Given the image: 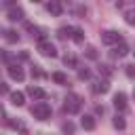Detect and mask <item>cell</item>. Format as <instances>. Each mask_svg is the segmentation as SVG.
<instances>
[{"label": "cell", "instance_id": "obj_1", "mask_svg": "<svg viewBox=\"0 0 135 135\" xmlns=\"http://www.w3.org/2000/svg\"><path fill=\"white\" fill-rule=\"evenodd\" d=\"M80 105H82V99H80L78 95H74V93H70V95L65 97V101H63V110H65L68 114L80 112Z\"/></svg>", "mask_w": 135, "mask_h": 135}, {"label": "cell", "instance_id": "obj_2", "mask_svg": "<svg viewBox=\"0 0 135 135\" xmlns=\"http://www.w3.org/2000/svg\"><path fill=\"white\" fill-rule=\"evenodd\" d=\"M32 116L38 118V120H46V118L51 116V105H49L46 101H38V103H34V108H32Z\"/></svg>", "mask_w": 135, "mask_h": 135}, {"label": "cell", "instance_id": "obj_3", "mask_svg": "<svg viewBox=\"0 0 135 135\" xmlns=\"http://www.w3.org/2000/svg\"><path fill=\"white\" fill-rule=\"evenodd\" d=\"M38 51H40V55H44V57H57V49H55V44L49 42V40H40V42H38Z\"/></svg>", "mask_w": 135, "mask_h": 135}, {"label": "cell", "instance_id": "obj_4", "mask_svg": "<svg viewBox=\"0 0 135 135\" xmlns=\"http://www.w3.org/2000/svg\"><path fill=\"white\" fill-rule=\"evenodd\" d=\"M101 42L103 44H118L120 42V34L118 32H112V30L101 32Z\"/></svg>", "mask_w": 135, "mask_h": 135}, {"label": "cell", "instance_id": "obj_5", "mask_svg": "<svg viewBox=\"0 0 135 135\" xmlns=\"http://www.w3.org/2000/svg\"><path fill=\"white\" fill-rule=\"evenodd\" d=\"M46 11H49L53 17H59V15H61V11H63V6H61V2H57V0H51V2L46 4Z\"/></svg>", "mask_w": 135, "mask_h": 135}, {"label": "cell", "instance_id": "obj_6", "mask_svg": "<svg viewBox=\"0 0 135 135\" xmlns=\"http://www.w3.org/2000/svg\"><path fill=\"white\" fill-rule=\"evenodd\" d=\"M8 76H11L13 80H19V82L25 78V74H23V70H21L19 65H8Z\"/></svg>", "mask_w": 135, "mask_h": 135}, {"label": "cell", "instance_id": "obj_7", "mask_svg": "<svg viewBox=\"0 0 135 135\" xmlns=\"http://www.w3.org/2000/svg\"><path fill=\"white\" fill-rule=\"evenodd\" d=\"M27 95H32V97H34V99H38V101H42V99L46 97L44 89H40V86H36V84H32V86L27 89Z\"/></svg>", "mask_w": 135, "mask_h": 135}, {"label": "cell", "instance_id": "obj_8", "mask_svg": "<svg viewBox=\"0 0 135 135\" xmlns=\"http://www.w3.org/2000/svg\"><path fill=\"white\" fill-rule=\"evenodd\" d=\"M114 108L120 110V112L127 110V95H124V93H116V95H114Z\"/></svg>", "mask_w": 135, "mask_h": 135}, {"label": "cell", "instance_id": "obj_9", "mask_svg": "<svg viewBox=\"0 0 135 135\" xmlns=\"http://www.w3.org/2000/svg\"><path fill=\"white\" fill-rule=\"evenodd\" d=\"M129 53H131V49H129V46H127L124 42L116 44V46H114V51H112V55H114V57H127Z\"/></svg>", "mask_w": 135, "mask_h": 135}, {"label": "cell", "instance_id": "obj_10", "mask_svg": "<svg viewBox=\"0 0 135 135\" xmlns=\"http://www.w3.org/2000/svg\"><path fill=\"white\" fill-rule=\"evenodd\" d=\"M110 91V82L108 80H97L93 82V93H108Z\"/></svg>", "mask_w": 135, "mask_h": 135}, {"label": "cell", "instance_id": "obj_11", "mask_svg": "<svg viewBox=\"0 0 135 135\" xmlns=\"http://www.w3.org/2000/svg\"><path fill=\"white\" fill-rule=\"evenodd\" d=\"M8 19H11V21H19V19H23V8H21V6H13V8L8 11Z\"/></svg>", "mask_w": 135, "mask_h": 135}, {"label": "cell", "instance_id": "obj_12", "mask_svg": "<svg viewBox=\"0 0 135 135\" xmlns=\"http://www.w3.org/2000/svg\"><path fill=\"white\" fill-rule=\"evenodd\" d=\"M11 101H13V105H23L25 103V95L21 91H13L11 93Z\"/></svg>", "mask_w": 135, "mask_h": 135}, {"label": "cell", "instance_id": "obj_13", "mask_svg": "<svg viewBox=\"0 0 135 135\" xmlns=\"http://www.w3.org/2000/svg\"><path fill=\"white\" fill-rule=\"evenodd\" d=\"M80 124H82V129L93 131V129H95V118H93V116H82V118H80Z\"/></svg>", "mask_w": 135, "mask_h": 135}, {"label": "cell", "instance_id": "obj_14", "mask_svg": "<svg viewBox=\"0 0 135 135\" xmlns=\"http://www.w3.org/2000/svg\"><path fill=\"white\" fill-rule=\"evenodd\" d=\"M72 38H74V42H82L84 40V32L80 27H72Z\"/></svg>", "mask_w": 135, "mask_h": 135}, {"label": "cell", "instance_id": "obj_15", "mask_svg": "<svg viewBox=\"0 0 135 135\" xmlns=\"http://www.w3.org/2000/svg\"><path fill=\"white\" fill-rule=\"evenodd\" d=\"M124 21L129 25H135V8H127L124 11Z\"/></svg>", "mask_w": 135, "mask_h": 135}, {"label": "cell", "instance_id": "obj_16", "mask_svg": "<svg viewBox=\"0 0 135 135\" xmlns=\"http://www.w3.org/2000/svg\"><path fill=\"white\" fill-rule=\"evenodd\" d=\"M53 80H55L57 84H65V82H68V78H65L63 72H55V74H53Z\"/></svg>", "mask_w": 135, "mask_h": 135}, {"label": "cell", "instance_id": "obj_17", "mask_svg": "<svg viewBox=\"0 0 135 135\" xmlns=\"http://www.w3.org/2000/svg\"><path fill=\"white\" fill-rule=\"evenodd\" d=\"M112 124H114L116 129H120V131H122V129L127 127V122H124V118H122V116H116V118L112 120Z\"/></svg>", "mask_w": 135, "mask_h": 135}, {"label": "cell", "instance_id": "obj_18", "mask_svg": "<svg viewBox=\"0 0 135 135\" xmlns=\"http://www.w3.org/2000/svg\"><path fill=\"white\" fill-rule=\"evenodd\" d=\"M63 63H65V65H70V68H76V63H78V61H76V57H74V55H65V57H63Z\"/></svg>", "mask_w": 135, "mask_h": 135}, {"label": "cell", "instance_id": "obj_19", "mask_svg": "<svg viewBox=\"0 0 135 135\" xmlns=\"http://www.w3.org/2000/svg\"><path fill=\"white\" fill-rule=\"evenodd\" d=\"M6 40H8V42H17V40H19V34H17L15 30H8V32H6Z\"/></svg>", "mask_w": 135, "mask_h": 135}, {"label": "cell", "instance_id": "obj_20", "mask_svg": "<svg viewBox=\"0 0 135 135\" xmlns=\"http://www.w3.org/2000/svg\"><path fill=\"white\" fill-rule=\"evenodd\" d=\"M68 36H72V27H70V25L59 30V38H68Z\"/></svg>", "mask_w": 135, "mask_h": 135}, {"label": "cell", "instance_id": "obj_21", "mask_svg": "<svg viewBox=\"0 0 135 135\" xmlns=\"http://www.w3.org/2000/svg\"><path fill=\"white\" fill-rule=\"evenodd\" d=\"M25 30H27V32H32V36H34V34H38V32H42V30H38V27H36V25H32V23H25Z\"/></svg>", "mask_w": 135, "mask_h": 135}, {"label": "cell", "instance_id": "obj_22", "mask_svg": "<svg viewBox=\"0 0 135 135\" xmlns=\"http://www.w3.org/2000/svg\"><path fill=\"white\" fill-rule=\"evenodd\" d=\"M63 133H70V135H72V133H74V122H65V124H63Z\"/></svg>", "mask_w": 135, "mask_h": 135}, {"label": "cell", "instance_id": "obj_23", "mask_svg": "<svg viewBox=\"0 0 135 135\" xmlns=\"http://www.w3.org/2000/svg\"><path fill=\"white\" fill-rule=\"evenodd\" d=\"M124 72H127V76H129V78H135V65H127V70H124Z\"/></svg>", "mask_w": 135, "mask_h": 135}, {"label": "cell", "instance_id": "obj_24", "mask_svg": "<svg viewBox=\"0 0 135 135\" xmlns=\"http://www.w3.org/2000/svg\"><path fill=\"white\" fill-rule=\"evenodd\" d=\"M86 57H91V59H95V57H97V51H95L93 46H89V49H86Z\"/></svg>", "mask_w": 135, "mask_h": 135}, {"label": "cell", "instance_id": "obj_25", "mask_svg": "<svg viewBox=\"0 0 135 135\" xmlns=\"http://www.w3.org/2000/svg\"><path fill=\"white\" fill-rule=\"evenodd\" d=\"M78 78H80V80L89 78V70H78Z\"/></svg>", "mask_w": 135, "mask_h": 135}, {"label": "cell", "instance_id": "obj_26", "mask_svg": "<svg viewBox=\"0 0 135 135\" xmlns=\"http://www.w3.org/2000/svg\"><path fill=\"white\" fill-rule=\"evenodd\" d=\"M99 72H103V74H112V70H110V65H101V68H99Z\"/></svg>", "mask_w": 135, "mask_h": 135}, {"label": "cell", "instance_id": "obj_27", "mask_svg": "<svg viewBox=\"0 0 135 135\" xmlns=\"http://www.w3.org/2000/svg\"><path fill=\"white\" fill-rule=\"evenodd\" d=\"M4 93H8V86L4 82H0V95H4Z\"/></svg>", "mask_w": 135, "mask_h": 135}, {"label": "cell", "instance_id": "obj_28", "mask_svg": "<svg viewBox=\"0 0 135 135\" xmlns=\"http://www.w3.org/2000/svg\"><path fill=\"white\" fill-rule=\"evenodd\" d=\"M2 114H4V110H2V105H0V116H2Z\"/></svg>", "mask_w": 135, "mask_h": 135}]
</instances>
